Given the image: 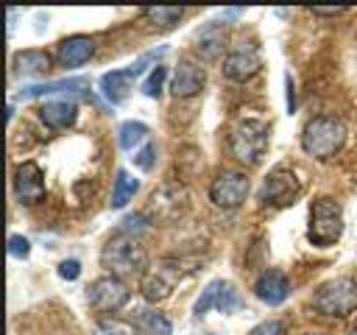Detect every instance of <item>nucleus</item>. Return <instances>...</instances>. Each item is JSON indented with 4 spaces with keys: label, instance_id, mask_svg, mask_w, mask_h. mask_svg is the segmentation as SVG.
Listing matches in <instances>:
<instances>
[{
    "label": "nucleus",
    "instance_id": "7ed1b4c3",
    "mask_svg": "<svg viewBox=\"0 0 357 335\" xmlns=\"http://www.w3.org/2000/svg\"><path fill=\"white\" fill-rule=\"evenodd\" d=\"M312 307H315L321 315L346 318L349 313L357 310V279H351V276L326 279V282L315 290Z\"/></svg>",
    "mask_w": 357,
    "mask_h": 335
},
{
    "label": "nucleus",
    "instance_id": "c756f323",
    "mask_svg": "<svg viewBox=\"0 0 357 335\" xmlns=\"http://www.w3.org/2000/svg\"><path fill=\"white\" fill-rule=\"evenodd\" d=\"M248 335H284V327H282V321H276V318H268V321H262V324H257Z\"/></svg>",
    "mask_w": 357,
    "mask_h": 335
},
{
    "label": "nucleus",
    "instance_id": "473e14b6",
    "mask_svg": "<svg viewBox=\"0 0 357 335\" xmlns=\"http://www.w3.org/2000/svg\"><path fill=\"white\" fill-rule=\"evenodd\" d=\"M315 14H340L343 8H312Z\"/></svg>",
    "mask_w": 357,
    "mask_h": 335
},
{
    "label": "nucleus",
    "instance_id": "f257e3e1",
    "mask_svg": "<svg viewBox=\"0 0 357 335\" xmlns=\"http://www.w3.org/2000/svg\"><path fill=\"white\" fill-rule=\"evenodd\" d=\"M100 262L112 276H134L142 274L148 265V254L142 248V243L134 234H123L117 232L114 237L106 240L103 251H100Z\"/></svg>",
    "mask_w": 357,
    "mask_h": 335
},
{
    "label": "nucleus",
    "instance_id": "6ab92c4d",
    "mask_svg": "<svg viewBox=\"0 0 357 335\" xmlns=\"http://www.w3.org/2000/svg\"><path fill=\"white\" fill-rule=\"evenodd\" d=\"M47 70H50V59H47L45 50L31 47V50H20V53L14 56V73H17V75L39 78V75H45Z\"/></svg>",
    "mask_w": 357,
    "mask_h": 335
},
{
    "label": "nucleus",
    "instance_id": "9b49d317",
    "mask_svg": "<svg viewBox=\"0 0 357 335\" xmlns=\"http://www.w3.org/2000/svg\"><path fill=\"white\" fill-rule=\"evenodd\" d=\"M178 274H181L178 262H162L159 268L142 274V285H139L142 296L148 302H165L173 293V288L178 282Z\"/></svg>",
    "mask_w": 357,
    "mask_h": 335
},
{
    "label": "nucleus",
    "instance_id": "7c9ffc66",
    "mask_svg": "<svg viewBox=\"0 0 357 335\" xmlns=\"http://www.w3.org/2000/svg\"><path fill=\"white\" fill-rule=\"evenodd\" d=\"M78 274H81V262L78 260H64L61 265H59V276L61 279H78Z\"/></svg>",
    "mask_w": 357,
    "mask_h": 335
},
{
    "label": "nucleus",
    "instance_id": "f3484780",
    "mask_svg": "<svg viewBox=\"0 0 357 335\" xmlns=\"http://www.w3.org/2000/svg\"><path fill=\"white\" fill-rule=\"evenodd\" d=\"M39 117H42V123L47 126V128H67V126H73L75 123V117H78V106L73 103V100H50V103H45L42 109H39Z\"/></svg>",
    "mask_w": 357,
    "mask_h": 335
},
{
    "label": "nucleus",
    "instance_id": "9d476101",
    "mask_svg": "<svg viewBox=\"0 0 357 335\" xmlns=\"http://www.w3.org/2000/svg\"><path fill=\"white\" fill-rule=\"evenodd\" d=\"M259 67H262V53L251 42H243V45L231 47L223 59V75L231 78V81H245V78L257 75Z\"/></svg>",
    "mask_w": 357,
    "mask_h": 335
},
{
    "label": "nucleus",
    "instance_id": "6e6552de",
    "mask_svg": "<svg viewBox=\"0 0 357 335\" xmlns=\"http://www.w3.org/2000/svg\"><path fill=\"white\" fill-rule=\"evenodd\" d=\"M212 307L220 310V313H234V310L243 307V299H240V293H237V288H234L231 282H226V279H212V282L201 290V296H198L192 313H195V315H204V313H209Z\"/></svg>",
    "mask_w": 357,
    "mask_h": 335
},
{
    "label": "nucleus",
    "instance_id": "2f4dec72",
    "mask_svg": "<svg viewBox=\"0 0 357 335\" xmlns=\"http://www.w3.org/2000/svg\"><path fill=\"white\" fill-rule=\"evenodd\" d=\"M284 81H287V109H290V112H293V109H296V100H293V78H290V75H287V78H284Z\"/></svg>",
    "mask_w": 357,
    "mask_h": 335
},
{
    "label": "nucleus",
    "instance_id": "f704fd0d",
    "mask_svg": "<svg viewBox=\"0 0 357 335\" xmlns=\"http://www.w3.org/2000/svg\"><path fill=\"white\" fill-rule=\"evenodd\" d=\"M351 335H357V329H354V332H351Z\"/></svg>",
    "mask_w": 357,
    "mask_h": 335
},
{
    "label": "nucleus",
    "instance_id": "ddd939ff",
    "mask_svg": "<svg viewBox=\"0 0 357 335\" xmlns=\"http://www.w3.org/2000/svg\"><path fill=\"white\" fill-rule=\"evenodd\" d=\"M254 293H257V299H262L265 304L276 307V304H282V302L290 296V282H287V276H284L282 271L268 268V271H262V274L257 276Z\"/></svg>",
    "mask_w": 357,
    "mask_h": 335
},
{
    "label": "nucleus",
    "instance_id": "b1692460",
    "mask_svg": "<svg viewBox=\"0 0 357 335\" xmlns=\"http://www.w3.org/2000/svg\"><path fill=\"white\" fill-rule=\"evenodd\" d=\"M95 335H139V329L120 318H103L95 324Z\"/></svg>",
    "mask_w": 357,
    "mask_h": 335
},
{
    "label": "nucleus",
    "instance_id": "f03ea898",
    "mask_svg": "<svg viewBox=\"0 0 357 335\" xmlns=\"http://www.w3.org/2000/svg\"><path fill=\"white\" fill-rule=\"evenodd\" d=\"M346 142V126L332 114H318L307 120L301 131V148L304 154L315 159H332Z\"/></svg>",
    "mask_w": 357,
    "mask_h": 335
},
{
    "label": "nucleus",
    "instance_id": "aec40b11",
    "mask_svg": "<svg viewBox=\"0 0 357 335\" xmlns=\"http://www.w3.org/2000/svg\"><path fill=\"white\" fill-rule=\"evenodd\" d=\"M131 75L128 70H112V73H103L100 75V92L112 100V103H123L128 89H131Z\"/></svg>",
    "mask_w": 357,
    "mask_h": 335
},
{
    "label": "nucleus",
    "instance_id": "20e7f679",
    "mask_svg": "<svg viewBox=\"0 0 357 335\" xmlns=\"http://www.w3.org/2000/svg\"><path fill=\"white\" fill-rule=\"evenodd\" d=\"M343 234V209L335 198H315L310 207L307 240L312 246H332Z\"/></svg>",
    "mask_w": 357,
    "mask_h": 335
},
{
    "label": "nucleus",
    "instance_id": "cd10ccee",
    "mask_svg": "<svg viewBox=\"0 0 357 335\" xmlns=\"http://www.w3.org/2000/svg\"><path fill=\"white\" fill-rule=\"evenodd\" d=\"M153 156H156V145H153V142H145L142 151H137L131 159H134V165H137L139 170H151V168H153Z\"/></svg>",
    "mask_w": 357,
    "mask_h": 335
},
{
    "label": "nucleus",
    "instance_id": "a211bd4d",
    "mask_svg": "<svg viewBox=\"0 0 357 335\" xmlns=\"http://www.w3.org/2000/svg\"><path fill=\"white\" fill-rule=\"evenodd\" d=\"M84 87H89L86 78L75 75V78H59V81H47V84H31L20 89V98H42V95H56V92H81Z\"/></svg>",
    "mask_w": 357,
    "mask_h": 335
},
{
    "label": "nucleus",
    "instance_id": "2eb2a0df",
    "mask_svg": "<svg viewBox=\"0 0 357 335\" xmlns=\"http://www.w3.org/2000/svg\"><path fill=\"white\" fill-rule=\"evenodd\" d=\"M95 53V42L84 34H75V36H67L59 42V61L61 67H81L84 61H89Z\"/></svg>",
    "mask_w": 357,
    "mask_h": 335
},
{
    "label": "nucleus",
    "instance_id": "1a4fd4ad",
    "mask_svg": "<svg viewBox=\"0 0 357 335\" xmlns=\"http://www.w3.org/2000/svg\"><path fill=\"white\" fill-rule=\"evenodd\" d=\"M131 290L117 276H100L86 288V302L98 313H114L128 302Z\"/></svg>",
    "mask_w": 357,
    "mask_h": 335
},
{
    "label": "nucleus",
    "instance_id": "f8f14e48",
    "mask_svg": "<svg viewBox=\"0 0 357 335\" xmlns=\"http://www.w3.org/2000/svg\"><path fill=\"white\" fill-rule=\"evenodd\" d=\"M14 190L22 204H36L45 198V170L36 162H22L14 170Z\"/></svg>",
    "mask_w": 357,
    "mask_h": 335
},
{
    "label": "nucleus",
    "instance_id": "412c9836",
    "mask_svg": "<svg viewBox=\"0 0 357 335\" xmlns=\"http://www.w3.org/2000/svg\"><path fill=\"white\" fill-rule=\"evenodd\" d=\"M139 190V179H134L128 170H117V176H114V190H112V209H120V207H126L131 198H134V193Z\"/></svg>",
    "mask_w": 357,
    "mask_h": 335
},
{
    "label": "nucleus",
    "instance_id": "423d86ee",
    "mask_svg": "<svg viewBox=\"0 0 357 335\" xmlns=\"http://www.w3.org/2000/svg\"><path fill=\"white\" fill-rule=\"evenodd\" d=\"M298 193H301V181L296 179V173L287 168H276L265 176V181L259 187V204L262 207H287L298 198Z\"/></svg>",
    "mask_w": 357,
    "mask_h": 335
},
{
    "label": "nucleus",
    "instance_id": "c85d7f7f",
    "mask_svg": "<svg viewBox=\"0 0 357 335\" xmlns=\"http://www.w3.org/2000/svg\"><path fill=\"white\" fill-rule=\"evenodd\" d=\"M8 254L17 257V260H25L31 254V240L22 237V234H11L8 237Z\"/></svg>",
    "mask_w": 357,
    "mask_h": 335
},
{
    "label": "nucleus",
    "instance_id": "dca6fc26",
    "mask_svg": "<svg viewBox=\"0 0 357 335\" xmlns=\"http://www.w3.org/2000/svg\"><path fill=\"white\" fill-rule=\"evenodd\" d=\"M223 45H226V28L220 22H206L195 31V50L206 59V61H215L220 53H223Z\"/></svg>",
    "mask_w": 357,
    "mask_h": 335
},
{
    "label": "nucleus",
    "instance_id": "393cba45",
    "mask_svg": "<svg viewBox=\"0 0 357 335\" xmlns=\"http://www.w3.org/2000/svg\"><path fill=\"white\" fill-rule=\"evenodd\" d=\"M184 14V8H176V6H156V8H145V17L159 22V25H173L178 22Z\"/></svg>",
    "mask_w": 357,
    "mask_h": 335
},
{
    "label": "nucleus",
    "instance_id": "4be33fe9",
    "mask_svg": "<svg viewBox=\"0 0 357 335\" xmlns=\"http://www.w3.org/2000/svg\"><path fill=\"white\" fill-rule=\"evenodd\" d=\"M148 140V126L139 123V120H126L120 128H117V145L123 151H134L139 142Z\"/></svg>",
    "mask_w": 357,
    "mask_h": 335
},
{
    "label": "nucleus",
    "instance_id": "39448f33",
    "mask_svg": "<svg viewBox=\"0 0 357 335\" xmlns=\"http://www.w3.org/2000/svg\"><path fill=\"white\" fill-rule=\"evenodd\" d=\"M268 142H271L268 126L259 123V120H243V123H237L234 131H231V137H229L231 154H234L243 165H257V162L265 156Z\"/></svg>",
    "mask_w": 357,
    "mask_h": 335
},
{
    "label": "nucleus",
    "instance_id": "bb28decb",
    "mask_svg": "<svg viewBox=\"0 0 357 335\" xmlns=\"http://www.w3.org/2000/svg\"><path fill=\"white\" fill-rule=\"evenodd\" d=\"M165 53H167V45H162L159 50H148V53H142L137 61H131V64L126 67V70H128V75H131V78H139V75L145 73V67H148V64H153L156 59H162Z\"/></svg>",
    "mask_w": 357,
    "mask_h": 335
},
{
    "label": "nucleus",
    "instance_id": "0eeeda50",
    "mask_svg": "<svg viewBox=\"0 0 357 335\" xmlns=\"http://www.w3.org/2000/svg\"><path fill=\"white\" fill-rule=\"evenodd\" d=\"M248 190H251V181H248L245 173H240V170H223V173H218V176L212 179V184H209V198H212L215 207L234 209V207H240V204L245 201Z\"/></svg>",
    "mask_w": 357,
    "mask_h": 335
},
{
    "label": "nucleus",
    "instance_id": "72a5a7b5",
    "mask_svg": "<svg viewBox=\"0 0 357 335\" xmlns=\"http://www.w3.org/2000/svg\"><path fill=\"white\" fill-rule=\"evenodd\" d=\"M201 335H218V332H201Z\"/></svg>",
    "mask_w": 357,
    "mask_h": 335
},
{
    "label": "nucleus",
    "instance_id": "4468645a",
    "mask_svg": "<svg viewBox=\"0 0 357 335\" xmlns=\"http://www.w3.org/2000/svg\"><path fill=\"white\" fill-rule=\"evenodd\" d=\"M204 81H206V73L204 67L192 64V61H178L176 73H173V84H170V92L176 98H192L204 89Z\"/></svg>",
    "mask_w": 357,
    "mask_h": 335
},
{
    "label": "nucleus",
    "instance_id": "a878e982",
    "mask_svg": "<svg viewBox=\"0 0 357 335\" xmlns=\"http://www.w3.org/2000/svg\"><path fill=\"white\" fill-rule=\"evenodd\" d=\"M165 78H167V67H165V64H156V67L151 70V75L142 81V92H145L148 98H159Z\"/></svg>",
    "mask_w": 357,
    "mask_h": 335
},
{
    "label": "nucleus",
    "instance_id": "5701e85b",
    "mask_svg": "<svg viewBox=\"0 0 357 335\" xmlns=\"http://www.w3.org/2000/svg\"><path fill=\"white\" fill-rule=\"evenodd\" d=\"M139 335H173V327L165 313L142 310L139 313Z\"/></svg>",
    "mask_w": 357,
    "mask_h": 335
}]
</instances>
